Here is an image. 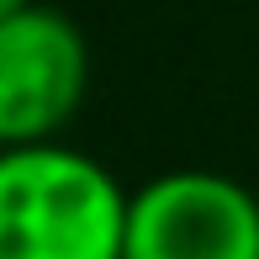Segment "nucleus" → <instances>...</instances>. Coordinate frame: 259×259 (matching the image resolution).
Wrapping results in <instances>:
<instances>
[{
  "label": "nucleus",
  "mask_w": 259,
  "mask_h": 259,
  "mask_svg": "<svg viewBox=\"0 0 259 259\" xmlns=\"http://www.w3.org/2000/svg\"><path fill=\"white\" fill-rule=\"evenodd\" d=\"M122 259H259V196L222 169H164L127 201Z\"/></svg>",
  "instance_id": "obj_2"
},
{
  "label": "nucleus",
  "mask_w": 259,
  "mask_h": 259,
  "mask_svg": "<svg viewBox=\"0 0 259 259\" xmlns=\"http://www.w3.org/2000/svg\"><path fill=\"white\" fill-rule=\"evenodd\" d=\"M127 201L133 191L64 138L0 148V259H122Z\"/></svg>",
  "instance_id": "obj_1"
},
{
  "label": "nucleus",
  "mask_w": 259,
  "mask_h": 259,
  "mask_svg": "<svg viewBox=\"0 0 259 259\" xmlns=\"http://www.w3.org/2000/svg\"><path fill=\"white\" fill-rule=\"evenodd\" d=\"M21 6H32V0H0V21H6V16H16Z\"/></svg>",
  "instance_id": "obj_4"
},
{
  "label": "nucleus",
  "mask_w": 259,
  "mask_h": 259,
  "mask_svg": "<svg viewBox=\"0 0 259 259\" xmlns=\"http://www.w3.org/2000/svg\"><path fill=\"white\" fill-rule=\"evenodd\" d=\"M90 90V48L74 16L21 6L0 21V148L53 143Z\"/></svg>",
  "instance_id": "obj_3"
}]
</instances>
